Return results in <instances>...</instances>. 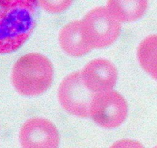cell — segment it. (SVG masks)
Returning <instances> with one entry per match:
<instances>
[{"instance_id": "5b68a950", "label": "cell", "mask_w": 157, "mask_h": 148, "mask_svg": "<svg viewBox=\"0 0 157 148\" xmlns=\"http://www.w3.org/2000/svg\"><path fill=\"white\" fill-rule=\"evenodd\" d=\"M94 95L84 85L80 71L66 76L58 89L60 105L70 114L82 118L90 117V107Z\"/></svg>"}, {"instance_id": "6da1fadb", "label": "cell", "mask_w": 157, "mask_h": 148, "mask_svg": "<svg viewBox=\"0 0 157 148\" xmlns=\"http://www.w3.org/2000/svg\"><path fill=\"white\" fill-rule=\"evenodd\" d=\"M38 7L34 0H0V54L14 52L27 41Z\"/></svg>"}, {"instance_id": "8fae6325", "label": "cell", "mask_w": 157, "mask_h": 148, "mask_svg": "<svg viewBox=\"0 0 157 148\" xmlns=\"http://www.w3.org/2000/svg\"><path fill=\"white\" fill-rule=\"evenodd\" d=\"M72 1L63 0V1H38L39 6L43 7L46 11L50 13H59L70 6Z\"/></svg>"}, {"instance_id": "277c9868", "label": "cell", "mask_w": 157, "mask_h": 148, "mask_svg": "<svg viewBox=\"0 0 157 148\" xmlns=\"http://www.w3.org/2000/svg\"><path fill=\"white\" fill-rule=\"evenodd\" d=\"M128 104L115 90L95 93L90 107V117L99 126L107 129L120 127L126 120Z\"/></svg>"}, {"instance_id": "9c48e42d", "label": "cell", "mask_w": 157, "mask_h": 148, "mask_svg": "<svg viewBox=\"0 0 157 148\" xmlns=\"http://www.w3.org/2000/svg\"><path fill=\"white\" fill-rule=\"evenodd\" d=\"M107 10L119 22H127L140 19L148 7L146 0H111Z\"/></svg>"}, {"instance_id": "7c38bea8", "label": "cell", "mask_w": 157, "mask_h": 148, "mask_svg": "<svg viewBox=\"0 0 157 148\" xmlns=\"http://www.w3.org/2000/svg\"><path fill=\"white\" fill-rule=\"evenodd\" d=\"M109 148H145L139 141L130 139H123L115 142Z\"/></svg>"}, {"instance_id": "3957f363", "label": "cell", "mask_w": 157, "mask_h": 148, "mask_svg": "<svg viewBox=\"0 0 157 148\" xmlns=\"http://www.w3.org/2000/svg\"><path fill=\"white\" fill-rule=\"evenodd\" d=\"M80 21L82 33L92 49L110 46L121 33V23L110 14L105 6L93 9Z\"/></svg>"}, {"instance_id": "8992f818", "label": "cell", "mask_w": 157, "mask_h": 148, "mask_svg": "<svg viewBox=\"0 0 157 148\" xmlns=\"http://www.w3.org/2000/svg\"><path fill=\"white\" fill-rule=\"evenodd\" d=\"M19 141L22 148H58L60 136L53 123L42 117H33L21 127Z\"/></svg>"}, {"instance_id": "30bf717a", "label": "cell", "mask_w": 157, "mask_h": 148, "mask_svg": "<svg viewBox=\"0 0 157 148\" xmlns=\"http://www.w3.org/2000/svg\"><path fill=\"white\" fill-rule=\"evenodd\" d=\"M137 58L142 68L157 80V34L147 36L140 42Z\"/></svg>"}, {"instance_id": "4fadbf2b", "label": "cell", "mask_w": 157, "mask_h": 148, "mask_svg": "<svg viewBox=\"0 0 157 148\" xmlns=\"http://www.w3.org/2000/svg\"><path fill=\"white\" fill-rule=\"evenodd\" d=\"M153 148H157V145H156V146H154Z\"/></svg>"}, {"instance_id": "52a82bcc", "label": "cell", "mask_w": 157, "mask_h": 148, "mask_svg": "<svg viewBox=\"0 0 157 148\" xmlns=\"http://www.w3.org/2000/svg\"><path fill=\"white\" fill-rule=\"evenodd\" d=\"M80 73L85 87L93 93L113 90L118 78L116 66L109 60L102 58L89 62Z\"/></svg>"}, {"instance_id": "ba28073f", "label": "cell", "mask_w": 157, "mask_h": 148, "mask_svg": "<svg viewBox=\"0 0 157 148\" xmlns=\"http://www.w3.org/2000/svg\"><path fill=\"white\" fill-rule=\"evenodd\" d=\"M59 42L62 49L72 56H82L93 49L82 33L80 20L66 24L59 32Z\"/></svg>"}, {"instance_id": "7a4b0ae2", "label": "cell", "mask_w": 157, "mask_h": 148, "mask_svg": "<svg viewBox=\"0 0 157 148\" xmlns=\"http://www.w3.org/2000/svg\"><path fill=\"white\" fill-rule=\"evenodd\" d=\"M53 66L39 53H30L15 63L11 79L18 93L24 96H38L46 92L53 80Z\"/></svg>"}]
</instances>
